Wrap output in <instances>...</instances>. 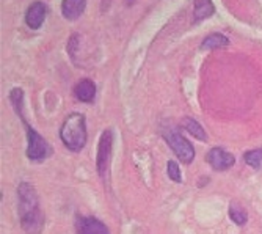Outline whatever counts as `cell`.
I'll return each instance as SVG.
<instances>
[{"label": "cell", "mask_w": 262, "mask_h": 234, "mask_svg": "<svg viewBox=\"0 0 262 234\" xmlns=\"http://www.w3.org/2000/svg\"><path fill=\"white\" fill-rule=\"evenodd\" d=\"M19 198V217L20 225L27 234H41L44 228V214L39 207L38 195L33 185L22 182L17 187Z\"/></svg>", "instance_id": "cell-1"}, {"label": "cell", "mask_w": 262, "mask_h": 234, "mask_svg": "<svg viewBox=\"0 0 262 234\" xmlns=\"http://www.w3.org/2000/svg\"><path fill=\"white\" fill-rule=\"evenodd\" d=\"M10 98H11V102H13V105H14L17 115L20 116V120L24 121V126H26V129H27V140H29L27 156H29V159H30V160H35V162L44 160L47 156L51 154L52 150H51L49 143H47L46 140H44L35 129H32V127L27 124L26 120H24V115H22V99H24V93H22V90H19V88L13 90V91H11V95H10Z\"/></svg>", "instance_id": "cell-2"}, {"label": "cell", "mask_w": 262, "mask_h": 234, "mask_svg": "<svg viewBox=\"0 0 262 234\" xmlns=\"http://www.w3.org/2000/svg\"><path fill=\"white\" fill-rule=\"evenodd\" d=\"M61 142L71 151H80L86 143V126L82 113H71L60 129Z\"/></svg>", "instance_id": "cell-3"}, {"label": "cell", "mask_w": 262, "mask_h": 234, "mask_svg": "<svg viewBox=\"0 0 262 234\" xmlns=\"http://www.w3.org/2000/svg\"><path fill=\"white\" fill-rule=\"evenodd\" d=\"M166 143L170 145V148L174 151V154L184 162V163H190L195 157V150L192 146V143L188 142L187 138H184L179 132L176 131H168L163 134Z\"/></svg>", "instance_id": "cell-4"}, {"label": "cell", "mask_w": 262, "mask_h": 234, "mask_svg": "<svg viewBox=\"0 0 262 234\" xmlns=\"http://www.w3.org/2000/svg\"><path fill=\"white\" fill-rule=\"evenodd\" d=\"M110 157H112V131H104L98 148V157H96L98 172L102 178H105L108 173Z\"/></svg>", "instance_id": "cell-5"}, {"label": "cell", "mask_w": 262, "mask_h": 234, "mask_svg": "<svg viewBox=\"0 0 262 234\" xmlns=\"http://www.w3.org/2000/svg\"><path fill=\"white\" fill-rule=\"evenodd\" d=\"M207 162L210 163V167L217 172H223V170H228L234 165V156L229 154L228 151L222 150V148H212L207 156H206Z\"/></svg>", "instance_id": "cell-6"}, {"label": "cell", "mask_w": 262, "mask_h": 234, "mask_svg": "<svg viewBox=\"0 0 262 234\" xmlns=\"http://www.w3.org/2000/svg\"><path fill=\"white\" fill-rule=\"evenodd\" d=\"M77 234H110L107 226L94 217H80L77 220Z\"/></svg>", "instance_id": "cell-7"}, {"label": "cell", "mask_w": 262, "mask_h": 234, "mask_svg": "<svg viewBox=\"0 0 262 234\" xmlns=\"http://www.w3.org/2000/svg\"><path fill=\"white\" fill-rule=\"evenodd\" d=\"M46 5L41 2H35L29 7V11L26 14V20H27V26L33 30L39 29L42 26V22L46 19Z\"/></svg>", "instance_id": "cell-8"}, {"label": "cell", "mask_w": 262, "mask_h": 234, "mask_svg": "<svg viewBox=\"0 0 262 234\" xmlns=\"http://www.w3.org/2000/svg\"><path fill=\"white\" fill-rule=\"evenodd\" d=\"M86 0H63L61 13L68 20H76L85 10Z\"/></svg>", "instance_id": "cell-9"}, {"label": "cell", "mask_w": 262, "mask_h": 234, "mask_svg": "<svg viewBox=\"0 0 262 234\" xmlns=\"http://www.w3.org/2000/svg\"><path fill=\"white\" fill-rule=\"evenodd\" d=\"M74 95L82 102H91L94 96H96V87H94V83L90 79H83L76 85Z\"/></svg>", "instance_id": "cell-10"}, {"label": "cell", "mask_w": 262, "mask_h": 234, "mask_svg": "<svg viewBox=\"0 0 262 234\" xmlns=\"http://www.w3.org/2000/svg\"><path fill=\"white\" fill-rule=\"evenodd\" d=\"M195 11H193V19L195 22H201L203 19L209 17L213 14V4L212 0H195L193 2Z\"/></svg>", "instance_id": "cell-11"}, {"label": "cell", "mask_w": 262, "mask_h": 234, "mask_svg": "<svg viewBox=\"0 0 262 234\" xmlns=\"http://www.w3.org/2000/svg\"><path fill=\"white\" fill-rule=\"evenodd\" d=\"M228 42L229 41H228V38L225 35H222V33H212V35H209L203 41L201 48L204 51H212V49H219V48H226Z\"/></svg>", "instance_id": "cell-12"}, {"label": "cell", "mask_w": 262, "mask_h": 234, "mask_svg": "<svg viewBox=\"0 0 262 234\" xmlns=\"http://www.w3.org/2000/svg\"><path fill=\"white\" fill-rule=\"evenodd\" d=\"M184 127H185V131L188 134H192L195 138L201 140V142H204V140H206V132H204V129L201 127V124L198 121H195L192 118H185L184 120Z\"/></svg>", "instance_id": "cell-13"}, {"label": "cell", "mask_w": 262, "mask_h": 234, "mask_svg": "<svg viewBox=\"0 0 262 234\" xmlns=\"http://www.w3.org/2000/svg\"><path fill=\"white\" fill-rule=\"evenodd\" d=\"M245 162L248 163L250 167L253 168H259L262 167V150H253V151H248L245 156H244Z\"/></svg>", "instance_id": "cell-14"}, {"label": "cell", "mask_w": 262, "mask_h": 234, "mask_svg": "<svg viewBox=\"0 0 262 234\" xmlns=\"http://www.w3.org/2000/svg\"><path fill=\"white\" fill-rule=\"evenodd\" d=\"M229 216H231L232 222L237 223V225H245L247 220H248L247 212L242 207H239V206H231L229 207Z\"/></svg>", "instance_id": "cell-15"}, {"label": "cell", "mask_w": 262, "mask_h": 234, "mask_svg": "<svg viewBox=\"0 0 262 234\" xmlns=\"http://www.w3.org/2000/svg\"><path fill=\"white\" fill-rule=\"evenodd\" d=\"M166 170H168V176L174 181V182H181V172H179V165L174 162V160H170L168 162V167H166Z\"/></svg>", "instance_id": "cell-16"}, {"label": "cell", "mask_w": 262, "mask_h": 234, "mask_svg": "<svg viewBox=\"0 0 262 234\" xmlns=\"http://www.w3.org/2000/svg\"><path fill=\"white\" fill-rule=\"evenodd\" d=\"M126 2H127L129 5H132V4H135V2H137V0H126Z\"/></svg>", "instance_id": "cell-17"}]
</instances>
